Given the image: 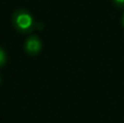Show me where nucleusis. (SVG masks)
Segmentation results:
<instances>
[{
	"instance_id": "f257e3e1",
	"label": "nucleus",
	"mask_w": 124,
	"mask_h": 123,
	"mask_svg": "<svg viewBox=\"0 0 124 123\" xmlns=\"http://www.w3.org/2000/svg\"><path fill=\"white\" fill-rule=\"evenodd\" d=\"M13 27L20 34H31L35 30V21L33 15L26 9H17L11 16Z\"/></svg>"
},
{
	"instance_id": "f03ea898",
	"label": "nucleus",
	"mask_w": 124,
	"mask_h": 123,
	"mask_svg": "<svg viewBox=\"0 0 124 123\" xmlns=\"http://www.w3.org/2000/svg\"><path fill=\"white\" fill-rule=\"evenodd\" d=\"M43 49V41L37 35H30L24 43V51L28 56H37Z\"/></svg>"
},
{
	"instance_id": "7ed1b4c3",
	"label": "nucleus",
	"mask_w": 124,
	"mask_h": 123,
	"mask_svg": "<svg viewBox=\"0 0 124 123\" xmlns=\"http://www.w3.org/2000/svg\"><path fill=\"white\" fill-rule=\"evenodd\" d=\"M7 60H8V56H7V52L4 51V49H2L0 47V68L3 67L7 63Z\"/></svg>"
},
{
	"instance_id": "20e7f679",
	"label": "nucleus",
	"mask_w": 124,
	"mask_h": 123,
	"mask_svg": "<svg viewBox=\"0 0 124 123\" xmlns=\"http://www.w3.org/2000/svg\"><path fill=\"white\" fill-rule=\"evenodd\" d=\"M112 2L118 8H124V0H112Z\"/></svg>"
},
{
	"instance_id": "39448f33",
	"label": "nucleus",
	"mask_w": 124,
	"mask_h": 123,
	"mask_svg": "<svg viewBox=\"0 0 124 123\" xmlns=\"http://www.w3.org/2000/svg\"><path fill=\"white\" fill-rule=\"evenodd\" d=\"M121 23H122V26L124 27V13H123V15H122V19H121Z\"/></svg>"
},
{
	"instance_id": "423d86ee",
	"label": "nucleus",
	"mask_w": 124,
	"mask_h": 123,
	"mask_svg": "<svg viewBox=\"0 0 124 123\" xmlns=\"http://www.w3.org/2000/svg\"><path fill=\"white\" fill-rule=\"evenodd\" d=\"M0 84H1V76H0Z\"/></svg>"
}]
</instances>
